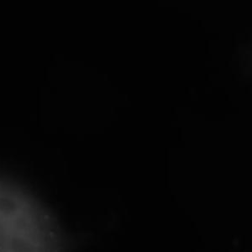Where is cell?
Returning <instances> with one entry per match:
<instances>
[{"instance_id": "obj_1", "label": "cell", "mask_w": 252, "mask_h": 252, "mask_svg": "<svg viewBox=\"0 0 252 252\" xmlns=\"http://www.w3.org/2000/svg\"><path fill=\"white\" fill-rule=\"evenodd\" d=\"M58 217L40 196L0 172V252H66Z\"/></svg>"}]
</instances>
